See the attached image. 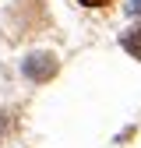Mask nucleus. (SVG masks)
<instances>
[{
    "label": "nucleus",
    "instance_id": "1",
    "mask_svg": "<svg viewBox=\"0 0 141 148\" xmlns=\"http://www.w3.org/2000/svg\"><path fill=\"white\" fill-rule=\"evenodd\" d=\"M53 74H57V57L53 53H32L25 60V78H32V81H49Z\"/></svg>",
    "mask_w": 141,
    "mask_h": 148
},
{
    "label": "nucleus",
    "instance_id": "2",
    "mask_svg": "<svg viewBox=\"0 0 141 148\" xmlns=\"http://www.w3.org/2000/svg\"><path fill=\"white\" fill-rule=\"evenodd\" d=\"M120 46L127 49L131 57H138V60H141V25H138V28H127V32H123V35H120Z\"/></svg>",
    "mask_w": 141,
    "mask_h": 148
},
{
    "label": "nucleus",
    "instance_id": "3",
    "mask_svg": "<svg viewBox=\"0 0 141 148\" xmlns=\"http://www.w3.org/2000/svg\"><path fill=\"white\" fill-rule=\"evenodd\" d=\"M127 11H131V14H138V18H141V0H127Z\"/></svg>",
    "mask_w": 141,
    "mask_h": 148
},
{
    "label": "nucleus",
    "instance_id": "4",
    "mask_svg": "<svg viewBox=\"0 0 141 148\" xmlns=\"http://www.w3.org/2000/svg\"><path fill=\"white\" fill-rule=\"evenodd\" d=\"M78 4H85V7H102V4H110V0H78Z\"/></svg>",
    "mask_w": 141,
    "mask_h": 148
}]
</instances>
